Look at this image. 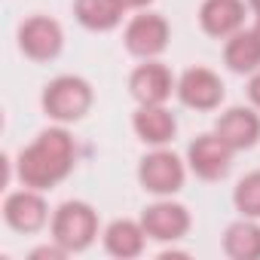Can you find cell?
Wrapping results in <instances>:
<instances>
[{
  "mask_svg": "<svg viewBox=\"0 0 260 260\" xmlns=\"http://www.w3.org/2000/svg\"><path fill=\"white\" fill-rule=\"evenodd\" d=\"M125 4L122 0H74V19L95 34H107L122 25Z\"/></svg>",
  "mask_w": 260,
  "mask_h": 260,
  "instance_id": "obj_16",
  "label": "cell"
},
{
  "mask_svg": "<svg viewBox=\"0 0 260 260\" xmlns=\"http://www.w3.org/2000/svg\"><path fill=\"white\" fill-rule=\"evenodd\" d=\"M172 40V25L166 16L150 13V10H138V16L128 19L125 31H122V46L128 49V55H135L141 61L156 58L169 49Z\"/></svg>",
  "mask_w": 260,
  "mask_h": 260,
  "instance_id": "obj_5",
  "label": "cell"
},
{
  "mask_svg": "<svg viewBox=\"0 0 260 260\" xmlns=\"http://www.w3.org/2000/svg\"><path fill=\"white\" fill-rule=\"evenodd\" d=\"M178 101L190 110H202V113H211L223 104L226 98V86L223 80L211 71V68H187L181 77H178V89H175Z\"/></svg>",
  "mask_w": 260,
  "mask_h": 260,
  "instance_id": "obj_8",
  "label": "cell"
},
{
  "mask_svg": "<svg viewBox=\"0 0 260 260\" xmlns=\"http://www.w3.org/2000/svg\"><path fill=\"white\" fill-rule=\"evenodd\" d=\"M19 49L37 64L55 61L64 49V31L49 16H31L19 25Z\"/></svg>",
  "mask_w": 260,
  "mask_h": 260,
  "instance_id": "obj_9",
  "label": "cell"
},
{
  "mask_svg": "<svg viewBox=\"0 0 260 260\" xmlns=\"http://www.w3.org/2000/svg\"><path fill=\"white\" fill-rule=\"evenodd\" d=\"M132 132L147 147H169L178 135V119L166 104H138L132 113Z\"/></svg>",
  "mask_w": 260,
  "mask_h": 260,
  "instance_id": "obj_13",
  "label": "cell"
},
{
  "mask_svg": "<svg viewBox=\"0 0 260 260\" xmlns=\"http://www.w3.org/2000/svg\"><path fill=\"white\" fill-rule=\"evenodd\" d=\"M214 132L236 150H251L257 147L260 141V113L257 107H245V104H236V107H226L217 119H214Z\"/></svg>",
  "mask_w": 260,
  "mask_h": 260,
  "instance_id": "obj_12",
  "label": "cell"
},
{
  "mask_svg": "<svg viewBox=\"0 0 260 260\" xmlns=\"http://www.w3.org/2000/svg\"><path fill=\"white\" fill-rule=\"evenodd\" d=\"M175 89H178V80L156 58H147L144 64H138L128 74V95L138 104H166Z\"/></svg>",
  "mask_w": 260,
  "mask_h": 260,
  "instance_id": "obj_11",
  "label": "cell"
},
{
  "mask_svg": "<svg viewBox=\"0 0 260 260\" xmlns=\"http://www.w3.org/2000/svg\"><path fill=\"white\" fill-rule=\"evenodd\" d=\"M77 166V144L74 135L61 122L43 128V132L19 153L16 159V175L22 187L31 190H52L58 187Z\"/></svg>",
  "mask_w": 260,
  "mask_h": 260,
  "instance_id": "obj_1",
  "label": "cell"
},
{
  "mask_svg": "<svg viewBox=\"0 0 260 260\" xmlns=\"http://www.w3.org/2000/svg\"><path fill=\"white\" fill-rule=\"evenodd\" d=\"M233 156H236V150L217 132H205V135L190 141L187 169L199 181H223L230 175V169H233Z\"/></svg>",
  "mask_w": 260,
  "mask_h": 260,
  "instance_id": "obj_7",
  "label": "cell"
},
{
  "mask_svg": "<svg viewBox=\"0 0 260 260\" xmlns=\"http://www.w3.org/2000/svg\"><path fill=\"white\" fill-rule=\"evenodd\" d=\"M122 4H125V10H147L153 0H122Z\"/></svg>",
  "mask_w": 260,
  "mask_h": 260,
  "instance_id": "obj_22",
  "label": "cell"
},
{
  "mask_svg": "<svg viewBox=\"0 0 260 260\" xmlns=\"http://www.w3.org/2000/svg\"><path fill=\"white\" fill-rule=\"evenodd\" d=\"M4 220L10 230L22 233V236H31V233H40L52 214H49V202L43 199V190H13L7 199H4Z\"/></svg>",
  "mask_w": 260,
  "mask_h": 260,
  "instance_id": "obj_10",
  "label": "cell"
},
{
  "mask_svg": "<svg viewBox=\"0 0 260 260\" xmlns=\"http://www.w3.org/2000/svg\"><path fill=\"white\" fill-rule=\"evenodd\" d=\"M233 205L242 217H254L260 220V169L257 172H248L236 190H233Z\"/></svg>",
  "mask_w": 260,
  "mask_h": 260,
  "instance_id": "obj_19",
  "label": "cell"
},
{
  "mask_svg": "<svg viewBox=\"0 0 260 260\" xmlns=\"http://www.w3.org/2000/svg\"><path fill=\"white\" fill-rule=\"evenodd\" d=\"M223 64L242 77L260 71V37L254 34V28H242L223 40Z\"/></svg>",
  "mask_w": 260,
  "mask_h": 260,
  "instance_id": "obj_17",
  "label": "cell"
},
{
  "mask_svg": "<svg viewBox=\"0 0 260 260\" xmlns=\"http://www.w3.org/2000/svg\"><path fill=\"white\" fill-rule=\"evenodd\" d=\"M101 245L110 257L116 260H132L141 257L147 248V233L141 226V220H128V217H116L104 226L101 233Z\"/></svg>",
  "mask_w": 260,
  "mask_h": 260,
  "instance_id": "obj_15",
  "label": "cell"
},
{
  "mask_svg": "<svg viewBox=\"0 0 260 260\" xmlns=\"http://www.w3.org/2000/svg\"><path fill=\"white\" fill-rule=\"evenodd\" d=\"M138 220H141L147 239L166 242V245H169V242H181V239L190 233V226H193L190 208L181 205V202H175L172 196H156V202L147 205Z\"/></svg>",
  "mask_w": 260,
  "mask_h": 260,
  "instance_id": "obj_6",
  "label": "cell"
},
{
  "mask_svg": "<svg viewBox=\"0 0 260 260\" xmlns=\"http://www.w3.org/2000/svg\"><path fill=\"white\" fill-rule=\"evenodd\" d=\"M61 257H68V251H64L58 242H52V245H40V248L31 251V260H61Z\"/></svg>",
  "mask_w": 260,
  "mask_h": 260,
  "instance_id": "obj_20",
  "label": "cell"
},
{
  "mask_svg": "<svg viewBox=\"0 0 260 260\" xmlns=\"http://www.w3.org/2000/svg\"><path fill=\"white\" fill-rule=\"evenodd\" d=\"M92 104H95V89L80 74H61V77L49 80L43 86V95H40L43 113L61 125L80 122L92 110Z\"/></svg>",
  "mask_w": 260,
  "mask_h": 260,
  "instance_id": "obj_2",
  "label": "cell"
},
{
  "mask_svg": "<svg viewBox=\"0 0 260 260\" xmlns=\"http://www.w3.org/2000/svg\"><path fill=\"white\" fill-rule=\"evenodd\" d=\"M98 211L83 202V199H68L52 211L49 220V236L52 242H58L68 254H80L86 248L95 245L98 239Z\"/></svg>",
  "mask_w": 260,
  "mask_h": 260,
  "instance_id": "obj_3",
  "label": "cell"
},
{
  "mask_svg": "<svg viewBox=\"0 0 260 260\" xmlns=\"http://www.w3.org/2000/svg\"><path fill=\"white\" fill-rule=\"evenodd\" d=\"M254 34L260 37V16H257V22H254Z\"/></svg>",
  "mask_w": 260,
  "mask_h": 260,
  "instance_id": "obj_24",
  "label": "cell"
},
{
  "mask_svg": "<svg viewBox=\"0 0 260 260\" xmlns=\"http://www.w3.org/2000/svg\"><path fill=\"white\" fill-rule=\"evenodd\" d=\"M245 92H248V101H251V107H257V110H260V71H254V74L248 77V86H245Z\"/></svg>",
  "mask_w": 260,
  "mask_h": 260,
  "instance_id": "obj_21",
  "label": "cell"
},
{
  "mask_svg": "<svg viewBox=\"0 0 260 260\" xmlns=\"http://www.w3.org/2000/svg\"><path fill=\"white\" fill-rule=\"evenodd\" d=\"M223 254L230 260H260V223L254 217H239L223 230Z\"/></svg>",
  "mask_w": 260,
  "mask_h": 260,
  "instance_id": "obj_18",
  "label": "cell"
},
{
  "mask_svg": "<svg viewBox=\"0 0 260 260\" xmlns=\"http://www.w3.org/2000/svg\"><path fill=\"white\" fill-rule=\"evenodd\" d=\"M187 159H181L169 147H153L138 162V184L153 196H175L184 190Z\"/></svg>",
  "mask_w": 260,
  "mask_h": 260,
  "instance_id": "obj_4",
  "label": "cell"
},
{
  "mask_svg": "<svg viewBox=\"0 0 260 260\" xmlns=\"http://www.w3.org/2000/svg\"><path fill=\"white\" fill-rule=\"evenodd\" d=\"M199 28L214 40L233 37L245 28V0H202Z\"/></svg>",
  "mask_w": 260,
  "mask_h": 260,
  "instance_id": "obj_14",
  "label": "cell"
},
{
  "mask_svg": "<svg viewBox=\"0 0 260 260\" xmlns=\"http://www.w3.org/2000/svg\"><path fill=\"white\" fill-rule=\"evenodd\" d=\"M248 7H251V10H254L257 16H260V0H248Z\"/></svg>",
  "mask_w": 260,
  "mask_h": 260,
  "instance_id": "obj_23",
  "label": "cell"
}]
</instances>
